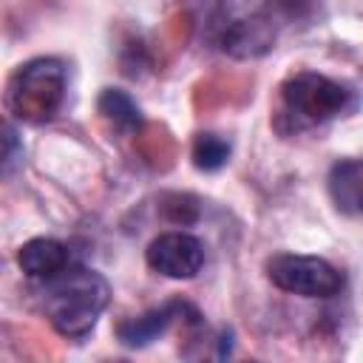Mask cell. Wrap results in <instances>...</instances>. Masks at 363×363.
Listing matches in <instances>:
<instances>
[{"label": "cell", "mask_w": 363, "mask_h": 363, "mask_svg": "<svg viewBox=\"0 0 363 363\" xmlns=\"http://www.w3.org/2000/svg\"><path fill=\"white\" fill-rule=\"evenodd\" d=\"M111 303V284L102 272L68 264L57 275L40 281V309L51 329L65 340H82L94 332Z\"/></svg>", "instance_id": "6da1fadb"}, {"label": "cell", "mask_w": 363, "mask_h": 363, "mask_svg": "<svg viewBox=\"0 0 363 363\" xmlns=\"http://www.w3.org/2000/svg\"><path fill=\"white\" fill-rule=\"evenodd\" d=\"M360 108L354 85L332 79L318 71H295L281 82V105L275 128L284 133H303L346 119Z\"/></svg>", "instance_id": "7a4b0ae2"}, {"label": "cell", "mask_w": 363, "mask_h": 363, "mask_svg": "<svg viewBox=\"0 0 363 363\" xmlns=\"http://www.w3.org/2000/svg\"><path fill=\"white\" fill-rule=\"evenodd\" d=\"M68 91V68L57 57H37L20 65L6 85V111L28 125L48 122L60 113Z\"/></svg>", "instance_id": "3957f363"}, {"label": "cell", "mask_w": 363, "mask_h": 363, "mask_svg": "<svg viewBox=\"0 0 363 363\" xmlns=\"http://www.w3.org/2000/svg\"><path fill=\"white\" fill-rule=\"evenodd\" d=\"M267 278L275 289L298 298H335L346 286V275L320 255L275 252L267 261Z\"/></svg>", "instance_id": "277c9868"}, {"label": "cell", "mask_w": 363, "mask_h": 363, "mask_svg": "<svg viewBox=\"0 0 363 363\" xmlns=\"http://www.w3.org/2000/svg\"><path fill=\"white\" fill-rule=\"evenodd\" d=\"M145 264L170 281H190L204 267V244L187 230H167L147 244Z\"/></svg>", "instance_id": "5b68a950"}, {"label": "cell", "mask_w": 363, "mask_h": 363, "mask_svg": "<svg viewBox=\"0 0 363 363\" xmlns=\"http://www.w3.org/2000/svg\"><path fill=\"white\" fill-rule=\"evenodd\" d=\"M184 312H187V303H182V301H170L164 306H153V309H147L142 315L119 320L116 323V337H119V343L125 349H145L153 340H159L170 329V323Z\"/></svg>", "instance_id": "8992f818"}, {"label": "cell", "mask_w": 363, "mask_h": 363, "mask_svg": "<svg viewBox=\"0 0 363 363\" xmlns=\"http://www.w3.org/2000/svg\"><path fill=\"white\" fill-rule=\"evenodd\" d=\"M272 43H275V20L267 11L235 20L221 34V48L230 57H238V60L261 57L272 48Z\"/></svg>", "instance_id": "52a82bcc"}, {"label": "cell", "mask_w": 363, "mask_h": 363, "mask_svg": "<svg viewBox=\"0 0 363 363\" xmlns=\"http://www.w3.org/2000/svg\"><path fill=\"white\" fill-rule=\"evenodd\" d=\"M68 264H71L68 244H62L57 238H48V235L28 238L17 250V267L31 281H45V278L57 275L60 269H65Z\"/></svg>", "instance_id": "ba28073f"}, {"label": "cell", "mask_w": 363, "mask_h": 363, "mask_svg": "<svg viewBox=\"0 0 363 363\" xmlns=\"http://www.w3.org/2000/svg\"><path fill=\"white\" fill-rule=\"evenodd\" d=\"M329 193L337 204V210L352 213L360 210V199H363V162L357 159H343L332 167L329 173Z\"/></svg>", "instance_id": "9c48e42d"}, {"label": "cell", "mask_w": 363, "mask_h": 363, "mask_svg": "<svg viewBox=\"0 0 363 363\" xmlns=\"http://www.w3.org/2000/svg\"><path fill=\"white\" fill-rule=\"evenodd\" d=\"M96 111L99 116L119 133H133L142 128V111L133 102L130 94L119 91V88H105L96 99Z\"/></svg>", "instance_id": "30bf717a"}, {"label": "cell", "mask_w": 363, "mask_h": 363, "mask_svg": "<svg viewBox=\"0 0 363 363\" xmlns=\"http://www.w3.org/2000/svg\"><path fill=\"white\" fill-rule=\"evenodd\" d=\"M193 164L204 173H216L230 162V142L218 133H199L193 139Z\"/></svg>", "instance_id": "8fae6325"}, {"label": "cell", "mask_w": 363, "mask_h": 363, "mask_svg": "<svg viewBox=\"0 0 363 363\" xmlns=\"http://www.w3.org/2000/svg\"><path fill=\"white\" fill-rule=\"evenodd\" d=\"M23 159V142H17V130L11 122L3 125V176H11Z\"/></svg>", "instance_id": "7c38bea8"}, {"label": "cell", "mask_w": 363, "mask_h": 363, "mask_svg": "<svg viewBox=\"0 0 363 363\" xmlns=\"http://www.w3.org/2000/svg\"><path fill=\"white\" fill-rule=\"evenodd\" d=\"M360 213H363V199H360Z\"/></svg>", "instance_id": "4fadbf2b"}]
</instances>
